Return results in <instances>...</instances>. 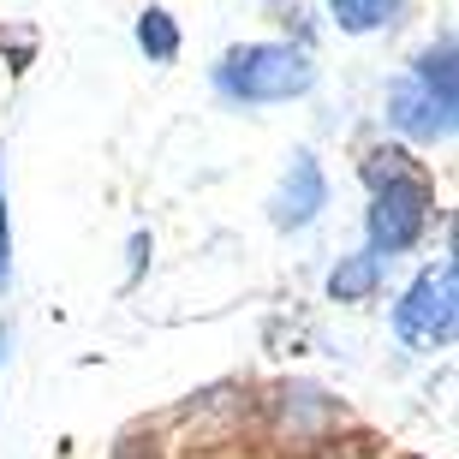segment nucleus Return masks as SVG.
Masks as SVG:
<instances>
[{"mask_svg": "<svg viewBox=\"0 0 459 459\" xmlns=\"http://www.w3.org/2000/svg\"><path fill=\"white\" fill-rule=\"evenodd\" d=\"M429 215H436V191H429L424 173L382 186V191H376V204H370V221H364V227H370V256L411 251V245L429 233Z\"/></svg>", "mask_w": 459, "mask_h": 459, "instance_id": "7ed1b4c3", "label": "nucleus"}, {"mask_svg": "<svg viewBox=\"0 0 459 459\" xmlns=\"http://www.w3.org/2000/svg\"><path fill=\"white\" fill-rule=\"evenodd\" d=\"M394 328H400L406 346H424V352L454 341V328H459V269L454 263L424 269L411 281V292L394 305Z\"/></svg>", "mask_w": 459, "mask_h": 459, "instance_id": "f03ea898", "label": "nucleus"}, {"mask_svg": "<svg viewBox=\"0 0 459 459\" xmlns=\"http://www.w3.org/2000/svg\"><path fill=\"white\" fill-rule=\"evenodd\" d=\"M0 358H6V323H0Z\"/></svg>", "mask_w": 459, "mask_h": 459, "instance_id": "ddd939ff", "label": "nucleus"}, {"mask_svg": "<svg viewBox=\"0 0 459 459\" xmlns=\"http://www.w3.org/2000/svg\"><path fill=\"white\" fill-rule=\"evenodd\" d=\"M341 400H328L323 388L310 382H281L269 388V424L281 442H323L328 429H341Z\"/></svg>", "mask_w": 459, "mask_h": 459, "instance_id": "20e7f679", "label": "nucleus"}, {"mask_svg": "<svg viewBox=\"0 0 459 459\" xmlns=\"http://www.w3.org/2000/svg\"><path fill=\"white\" fill-rule=\"evenodd\" d=\"M400 6H406V0H328V13H334V24H341L346 36L388 30L394 18H400Z\"/></svg>", "mask_w": 459, "mask_h": 459, "instance_id": "1a4fd4ad", "label": "nucleus"}, {"mask_svg": "<svg viewBox=\"0 0 459 459\" xmlns=\"http://www.w3.org/2000/svg\"><path fill=\"white\" fill-rule=\"evenodd\" d=\"M358 173H364V186H370V191H382V186H394V179H411L418 161H411L400 143H376V150L358 161Z\"/></svg>", "mask_w": 459, "mask_h": 459, "instance_id": "9d476101", "label": "nucleus"}, {"mask_svg": "<svg viewBox=\"0 0 459 459\" xmlns=\"http://www.w3.org/2000/svg\"><path fill=\"white\" fill-rule=\"evenodd\" d=\"M411 78L429 90V96H442V102L459 108V78H454V36H442V42H429L418 60H411Z\"/></svg>", "mask_w": 459, "mask_h": 459, "instance_id": "6e6552de", "label": "nucleus"}, {"mask_svg": "<svg viewBox=\"0 0 459 459\" xmlns=\"http://www.w3.org/2000/svg\"><path fill=\"white\" fill-rule=\"evenodd\" d=\"M310 84H316V66L292 42H245V48H227L215 66V90L227 102H292Z\"/></svg>", "mask_w": 459, "mask_h": 459, "instance_id": "f257e3e1", "label": "nucleus"}, {"mask_svg": "<svg viewBox=\"0 0 459 459\" xmlns=\"http://www.w3.org/2000/svg\"><path fill=\"white\" fill-rule=\"evenodd\" d=\"M137 48L150 54V60H173V54H179V24H173L161 6H150V13L137 18Z\"/></svg>", "mask_w": 459, "mask_h": 459, "instance_id": "9b49d317", "label": "nucleus"}, {"mask_svg": "<svg viewBox=\"0 0 459 459\" xmlns=\"http://www.w3.org/2000/svg\"><path fill=\"white\" fill-rule=\"evenodd\" d=\"M382 287V256L358 251V256H341L334 274H328V299H341V305H358V299H370Z\"/></svg>", "mask_w": 459, "mask_h": 459, "instance_id": "0eeeda50", "label": "nucleus"}, {"mask_svg": "<svg viewBox=\"0 0 459 459\" xmlns=\"http://www.w3.org/2000/svg\"><path fill=\"white\" fill-rule=\"evenodd\" d=\"M6 263H13V227H6V197H0V292H6Z\"/></svg>", "mask_w": 459, "mask_h": 459, "instance_id": "f8f14e48", "label": "nucleus"}, {"mask_svg": "<svg viewBox=\"0 0 459 459\" xmlns=\"http://www.w3.org/2000/svg\"><path fill=\"white\" fill-rule=\"evenodd\" d=\"M454 114L459 108L442 102V96H429L411 72L388 90V126L406 132V137H418V143H447V137H454Z\"/></svg>", "mask_w": 459, "mask_h": 459, "instance_id": "39448f33", "label": "nucleus"}, {"mask_svg": "<svg viewBox=\"0 0 459 459\" xmlns=\"http://www.w3.org/2000/svg\"><path fill=\"white\" fill-rule=\"evenodd\" d=\"M406 459H418V454H406Z\"/></svg>", "mask_w": 459, "mask_h": 459, "instance_id": "4468645a", "label": "nucleus"}, {"mask_svg": "<svg viewBox=\"0 0 459 459\" xmlns=\"http://www.w3.org/2000/svg\"><path fill=\"white\" fill-rule=\"evenodd\" d=\"M323 204H328V179H323V168L310 161V155H292V168H287V179H281V191H274V227H310L316 215H323Z\"/></svg>", "mask_w": 459, "mask_h": 459, "instance_id": "423d86ee", "label": "nucleus"}]
</instances>
